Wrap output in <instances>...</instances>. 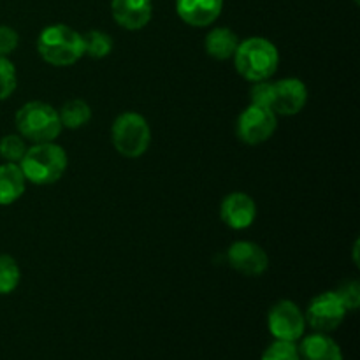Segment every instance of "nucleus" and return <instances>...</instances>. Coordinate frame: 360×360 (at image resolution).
Returning a JSON list of instances; mask_svg holds the SVG:
<instances>
[{
	"instance_id": "nucleus-27",
	"label": "nucleus",
	"mask_w": 360,
	"mask_h": 360,
	"mask_svg": "<svg viewBox=\"0 0 360 360\" xmlns=\"http://www.w3.org/2000/svg\"><path fill=\"white\" fill-rule=\"evenodd\" d=\"M355 2H359V0H355Z\"/></svg>"
},
{
	"instance_id": "nucleus-12",
	"label": "nucleus",
	"mask_w": 360,
	"mask_h": 360,
	"mask_svg": "<svg viewBox=\"0 0 360 360\" xmlns=\"http://www.w3.org/2000/svg\"><path fill=\"white\" fill-rule=\"evenodd\" d=\"M111 13L116 23L125 30H141L153 16L151 0H111Z\"/></svg>"
},
{
	"instance_id": "nucleus-10",
	"label": "nucleus",
	"mask_w": 360,
	"mask_h": 360,
	"mask_svg": "<svg viewBox=\"0 0 360 360\" xmlns=\"http://www.w3.org/2000/svg\"><path fill=\"white\" fill-rule=\"evenodd\" d=\"M308 86L299 77H283L273 83L271 109L281 116H295L306 108Z\"/></svg>"
},
{
	"instance_id": "nucleus-17",
	"label": "nucleus",
	"mask_w": 360,
	"mask_h": 360,
	"mask_svg": "<svg viewBox=\"0 0 360 360\" xmlns=\"http://www.w3.org/2000/svg\"><path fill=\"white\" fill-rule=\"evenodd\" d=\"M58 116L62 127L76 130L88 125V122L91 120V108L88 105V102L83 101V98H72V101H67L65 104L58 109Z\"/></svg>"
},
{
	"instance_id": "nucleus-24",
	"label": "nucleus",
	"mask_w": 360,
	"mask_h": 360,
	"mask_svg": "<svg viewBox=\"0 0 360 360\" xmlns=\"http://www.w3.org/2000/svg\"><path fill=\"white\" fill-rule=\"evenodd\" d=\"M250 98H252V104L271 109V102H273V83H269V81H257V83H253L252 91H250Z\"/></svg>"
},
{
	"instance_id": "nucleus-3",
	"label": "nucleus",
	"mask_w": 360,
	"mask_h": 360,
	"mask_svg": "<svg viewBox=\"0 0 360 360\" xmlns=\"http://www.w3.org/2000/svg\"><path fill=\"white\" fill-rule=\"evenodd\" d=\"M37 51L46 63L55 67L74 65L84 56L83 35L69 25H49L39 34Z\"/></svg>"
},
{
	"instance_id": "nucleus-2",
	"label": "nucleus",
	"mask_w": 360,
	"mask_h": 360,
	"mask_svg": "<svg viewBox=\"0 0 360 360\" xmlns=\"http://www.w3.org/2000/svg\"><path fill=\"white\" fill-rule=\"evenodd\" d=\"M18 165L23 171L27 181L46 186L62 179L67 171V165H69V157H67L65 150L55 141L39 143L27 148Z\"/></svg>"
},
{
	"instance_id": "nucleus-20",
	"label": "nucleus",
	"mask_w": 360,
	"mask_h": 360,
	"mask_svg": "<svg viewBox=\"0 0 360 360\" xmlns=\"http://www.w3.org/2000/svg\"><path fill=\"white\" fill-rule=\"evenodd\" d=\"M25 151H27V141L20 134H9L0 139V157L6 162L20 164Z\"/></svg>"
},
{
	"instance_id": "nucleus-13",
	"label": "nucleus",
	"mask_w": 360,
	"mask_h": 360,
	"mask_svg": "<svg viewBox=\"0 0 360 360\" xmlns=\"http://www.w3.org/2000/svg\"><path fill=\"white\" fill-rule=\"evenodd\" d=\"M224 0H176V13L186 25L206 28L220 18Z\"/></svg>"
},
{
	"instance_id": "nucleus-5",
	"label": "nucleus",
	"mask_w": 360,
	"mask_h": 360,
	"mask_svg": "<svg viewBox=\"0 0 360 360\" xmlns=\"http://www.w3.org/2000/svg\"><path fill=\"white\" fill-rule=\"evenodd\" d=\"M111 141L115 150L125 158H139L151 144V129L143 115L134 111L122 112L111 129Z\"/></svg>"
},
{
	"instance_id": "nucleus-14",
	"label": "nucleus",
	"mask_w": 360,
	"mask_h": 360,
	"mask_svg": "<svg viewBox=\"0 0 360 360\" xmlns=\"http://www.w3.org/2000/svg\"><path fill=\"white\" fill-rule=\"evenodd\" d=\"M297 350L301 360H343L340 345L323 333L306 336Z\"/></svg>"
},
{
	"instance_id": "nucleus-1",
	"label": "nucleus",
	"mask_w": 360,
	"mask_h": 360,
	"mask_svg": "<svg viewBox=\"0 0 360 360\" xmlns=\"http://www.w3.org/2000/svg\"><path fill=\"white\" fill-rule=\"evenodd\" d=\"M234 67L246 81H269L280 65V51L266 37H248L239 41L234 56Z\"/></svg>"
},
{
	"instance_id": "nucleus-6",
	"label": "nucleus",
	"mask_w": 360,
	"mask_h": 360,
	"mask_svg": "<svg viewBox=\"0 0 360 360\" xmlns=\"http://www.w3.org/2000/svg\"><path fill=\"white\" fill-rule=\"evenodd\" d=\"M278 129V115L269 108L250 104L239 115L236 132L241 143L248 146H259L273 137Z\"/></svg>"
},
{
	"instance_id": "nucleus-26",
	"label": "nucleus",
	"mask_w": 360,
	"mask_h": 360,
	"mask_svg": "<svg viewBox=\"0 0 360 360\" xmlns=\"http://www.w3.org/2000/svg\"><path fill=\"white\" fill-rule=\"evenodd\" d=\"M357 253H359V241H355V245H354V262H355V266H359Z\"/></svg>"
},
{
	"instance_id": "nucleus-23",
	"label": "nucleus",
	"mask_w": 360,
	"mask_h": 360,
	"mask_svg": "<svg viewBox=\"0 0 360 360\" xmlns=\"http://www.w3.org/2000/svg\"><path fill=\"white\" fill-rule=\"evenodd\" d=\"M338 297L345 304L347 311H354L360 304V285L359 281H347L336 290Z\"/></svg>"
},
{
	"instance_id": "nucleus-18",
	"label": "nucleus",
	"mask_w": 360,
	"mask_h": 360,
	"mask_svg": "<svg viewBox=\"0 0 360 360\" xmlns=\"http://www.w3.org/2000/svg\"><path fill=\"white\" fill-rule=\"evenodd\" d=\"M84 55L90 58L101 60L111 55L112 51V39L111 35L104 34L101 30H90L83 35Z\"/></svg>"
},
{
	"instance_id": "nucleus-4",
	"label": "nucleus",
	"mask_w": 360,
	"mask_h": 360,
	"mask_svg": "<svg viewBox=\"0 0 360 360\" xmlns=\"http://www.w3.org/2000/svg\"><path fill=\"white\" fill-rule=\"evenodd\" d=\"M14 123L18 134L34 144L53 143L63 129L58 111L41 101H32L21 105L14 116Z\"/></svg>"
},
{
	"instance_id": "nucleus-19",
	"label": "nucleus",
	"mask_w": 360,
	"mask_h": 360,
	"mask_svg": "<svg viewBox=\"0 0 360 360\" xmlns=\"http://www.w3.org/2000/svg\"><path fill=\"white\" fill-rule=\"evenodd\" d=\"M21 281V271L11 255L0 253V295L13 294Z\"/></svg>"
},
{
	"instance_id": "nucleus-21",
	"label": "nucleus",
	"mask_w": 360,
	"mask_h": 360,
	"mask_svg": "<svg viewBox=\"0 0 360 360\" xmlns=\"http://www.w3.org/2000/svg\"><path fill=\"white\" fill-rule=\"evenodd\" d=\"M18 86L16 67L7 56H0V101H6Z\"/></svg>"
},
{
	"instance_id": "nucleus-15",
	"label": "nucleus",
	"mask_w": 360,
	"mask_h": 360,
	"mask_svg": "<svg viewBox=\"0 0 360 360\" xmlns=\"http://www.w3.org/2000/svg\"><path fill=\"white\" fill-rule=\"evenodd\" d=\"M27 188V178L18 164L6 162L0 165V206H11L21 199Z\"/></svg>"
},
{
	"instance_id": "nucleus-8",
	"label": "nucleus",
	"mask_w": 360,
	"mask_h": 360,
	"mask_svg": "<svg viewBox=\"0 0 360 360\" xmlns=\"http://www.w3.org/2000/svg\"><path fill=\"white\" fill-rule=\"evenodd\" d=\"M267 326H269V333L273 334L274 340L295 343L304 336V313L295 302L285 299L271 308L269 315H267Z\"/></svg>"
},
{
	"instance_id": "nucleus-7",
	"label": "nucleus",
	"mask_w": 360,
	"mask_h": 360,
	"mask_svg": "<svg viewBox=\"0 0 360 360\" xmlns=\"http://www.w3.org/2000/svg\"><path fill=\"white\" fill-rule=\"evenodd\" d=\"M347 313V308L338 297L336 292H323L311 299L304 313V319L306 323H309V327L315 329L316 333L327 334L336 330L343 323Z\"/></svg>"
},
{
	"instance_id": "nucleus-11",
	"label": "nucleus",
	"mask_w": 360,
	"mask_h": 360,
	"mask_svg": "<svg viewBox=\"0 0 360 360\" xmlns=\"http://www.w3.org/2000/svg\"><path fill=\"white\" fill-rule=\"evenodd\" d=\"M221 221L232 231H245L252 227L257 218L255 200L245 192H232L221 200Z\"/></svg>"
},
{
	"instance_id": "nucleus-25",
	"label": "nucleus",
	"mask_w": 360,
	"mask_h": 360,
	"mask_svg": "<svg viewBox=\"0 0 360 360\" xmlns=\"http://www.w3.org/2000/svg\"><path fill=\"white\" fill-rule=\"evenodd\" d=\"M20 35L14 28L0 25V56H9L18 48Z\"/></svg>"
},
{
	"instance_id": "nucleus-16",
	"label": "nucleus",
	"mask_w": 360,
	"mask_h": 360,
	"mask_svg": "<svg viewBox=\"0 0 360 360\" xmlns=\"http://www.w3.org/2000/svg\"><path fill=\"white\" fill-rule=\"evenodd\" d=\"M239 46V37L236 32L227 27H217L206 35L204 48L206 53L214 60H231Z\"/></svg>"
},
{
	"instance_id": "nucleus-22",
	"label": "nucleus",
	"mask_w": 360,
	"mask_h": 360,
	"mask_svg": "<svg viewBox=\"0 0 360 360\" xmlns=\"http://www.w3.org/2000/svg\"><path fill=\"white\" fill-rule=\"evenodd\" d=\"M260 360H301V357H299V350L295 343L276 340L273 345L267 347Z\"/></svg>"
},
{
	"instance_id": "nucleus-9",
	"label": "nucleus",
	"mask_w": 360,
	"mask_h": 360,
	"mask_svg": "<svg viewBox=\"0 0 360 360\" xmlns=\"http://www.w3.org/2000/svg\"><path fill=\"white\" fill-rule=\"evenodd\" d=\"M229 266L245 276H260L269 267V257L266 250L252 241H236L227 250Z\"/></svg>"
}]
</instances>
